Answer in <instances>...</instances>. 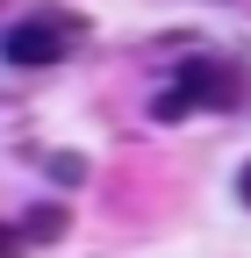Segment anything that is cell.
Wrapping results in <instances>:
<instances>
[{
	"label": "cell",
	"mask_w": 251,
	"mask_h": 258,
	"mask_svg": "<svg viewBox=\"0 0 251 258\" xmlns=\"http://www.w3.org/2000/svg\"><path fill=\"white\" fill-rule=\"evenodd\" d=\"M79 43H86V22L65 15V8H36V15H22V22L0 29V57L29 64V72H36V64H65Z\"/></svg>",
	"instance_id": "2"
},
{
	"label": "cell",
	"mask_w": 251,
	"mask_h": 258,
	"mask_svg": "<svg viewBox=\"0 0 251 258\" xmlns=\"http://www.w3.org/2000/svg\"><path fill=\"white\" fill-rule=\"evenodd\" d=\"M57 230H65V208L50 201V208H36V215H29V230H22V244H29V237H57Z\"/></svg>",
	"instance_id": "3"
},
{
	"label": "cell",
	"mask_w": 251,
	"mask_h": 258,
	"mask_svg": "<svg viewBox=\"0 0 251 258\" xmlns=\"http://www.w3.org/2000/svg\"><path fill=\"white\" fill-rule=\"evenodd\" d=\"M244 101H251V72H244V64L194 57V64L172 72V86L151 101V115H158V122H186V115H201V108H244Z\"/></svg>",
	"instance_id": "1"
},
{
	"label": "cell",
	"mask_w": 251,
	"mask_h": 258,
	"mask_svg": "<svg viewBox=\"0 0 251 258\" xmlns=\"http://www.w3.org/2000/svg\"><path fill=\"white\" fill-rule=\"evenodd\" d=\"M0 258H22V230H8V222H0Z\"/></svg>",
	"instance_id": "4"
},
{
	"label": "cell",
	"mask_w": 251,
	"mask_h": 258,
	"mask_svg": "<svg viewBox=\"0 0 251 258\" xmlns=\"http://www.w3.org/2000/svg\"><path fill=\"white\" fill-rule=\"evenodd\" d=\"M237 194H244V208H251V165H244V179H237Z\"/></svg>",
	"instance_id": "5"
}]
</instances>
